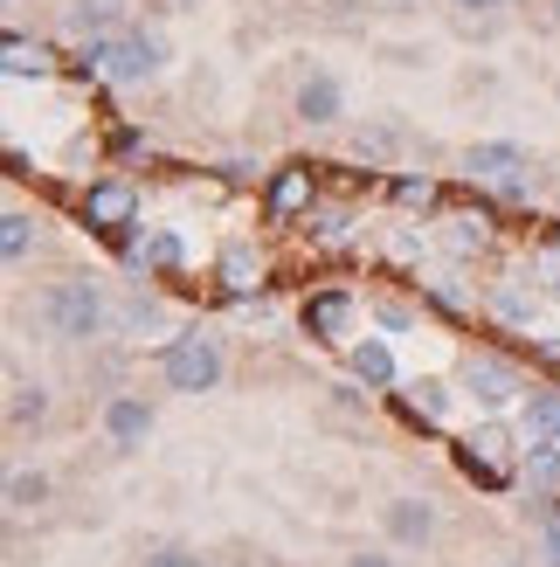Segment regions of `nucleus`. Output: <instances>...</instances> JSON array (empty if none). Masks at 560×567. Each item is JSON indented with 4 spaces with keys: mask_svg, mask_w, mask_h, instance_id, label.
Listing matches in <instances>:
<instances>
[{
    "mask_svg": "<svg viewBox=\"0 0 560 567\" xmlns=\"http://www.w3.org/2000/svg\"><path fill=\"white\" fill-rule=\"evenodd\" d=\"M83 63H91V76L104 83H125V91H138V83H153L166 70V42L153 35V28H118V35H97L83 42Z\"/></svg>",
    "mask_w": 560,
    "mask_h": 567,
    "instance_id": "f257e3e1",
    "label": "nucleus"
},
{
    "mask_svg": "<svg viewBox=\"0 0 560 567\" xmlns=\"http://www.w3.org/2000/svg\"><path fill=\"white\" fill-rule=\"evenodd\" d=\"M42 319H49L55 339H70V347H91V339L104 332V291H97L91 277H63V284H49Z\"/></svg>",
    "mask_w": 560,
    "mask_h": 567,
    "instance_id": "f03ea898",
    "label": "nucleus"
},
{
    "mask_svg": "<svg viewBox=\"0 0 560 567\" xmlns=\"http://www.w3.org/2000/svg\"><path fill=\"white\" fill-rule=\"evenodd\" d=\"M159 374H166L174 394H208L221 381V339L201 332V326L180 332V339H166V347H159Z\"/></svg>",
    "mask_w": 560,
    "mask_h": 567,
    "instance_id": "7ed1b4c3",
    "label": "nucleus"
},
{
    "mask_svg": "<svg viewBox=\"0 0 560 567\" xmlns=\"http://www.w3.org/2000/svg\"><path fill=\"white\" fill-rule=\"evenodd\" d=\"M464 174L485 181V187H498V194H526L533 159H526V146H512V138H478V146L464 153Z\"/></svg>",
    "mask_w": 560,
    "mask_h": 567,
    "instance_id": "20e7f679",
    "label": "nucleus"
},
{
    "mask_svg": "<svg viewBox=\"0 0 560 567\" xmlns=\"http://www.w3.org/2000/svg\"><path fill=\"white\" fill-rule=\"evenodd\" d=\"M464 471H478L485 485H506V477L519 471V450H512L506 422H478V430L464 436Z\"/></svg>",
    "mask_w": 560,
    "mask_h": 567,
    "instance_id": "39448f33",
    "label": "nucleus"
},
{
    "mask_svg": "<svg viewBox=\"0 0 560 567\" xmlns=\"http://www.w3.org/2000/svg\"><path fill=\"white\" fill-rule=\"evenodd\" d=\"M291 118L298 125H340L346 118V83L332 70H304L298 91H291Z\"/></svg>",
    "mask_w": 560,
    "mask_h": 567,
    "instance_id": "423d86ee",
    "label": "nucleus"
},
{
    "mask_svg": "<svg viewBox=\"0 0 560 567\" xmlns=\"http://www.w3.org/2000/svg\"><path fill=\"white\" fill-rule=\"evenodd\" d=\"M83 221L104 229V236H125L138 221V187L132 181H97L91 194H83Z\"/></svg>",
    "mask_w": 560,
    "mask_h": 567,
    "instance_id": "0eeeda50",
    "label": "nucleus"
},
{
    "mask_svg": "<svg viewBox=\"0 0 560 567\" xmlns=\"http://www.w3.org/2000/svg\"><path fill=\"white\" fill-rule=\"evenodd\" d=\"M464 388H470V402H478V409H506L512 394H519V374L498 353H470L464 360Z\"/></svg>",
    "mask_w": 560,
    "mask_h": 567,
    "instance_id": "6e6552de",
    "label": "nucleus"
},
{
    "mask_svg": "<svg viewBox=\"0 0 560 567\" xmlns=\"http://www.w3.org/2000/svg\"><path fill=\"white\" fill-rule=\"evenodd\" d=\"M104 436H111V450H138L153 436V409L138 394H104Z\"/></svg>",
    "mask_w": 560,
    "mask_h": 567,
    "instance_id": "1a4fd4ad",
    "label": "nucleus"
},
{
    "mask_svg": "<svg viewBox=\"0 0 560 567\" xmlns=\"http://www.w3.org/2000/svg\"><path fill=\"white\" fill-rule=\"evenodd\" d=\"M381 526H387V540H395V547H423L429 533H436V513H429L423 498H395L381 513Z\"/></svg>",
    "mask_w": 560,
    "mask_h": 567,
    "instance_id": "9d476101",
    "label": "nucleus"
},
{
    "mask_svg": "<svg viewBox=\"0 0 560 567\" xmlns=\"http://www.w3.org/2000/svg\"><path fill=\"white\" fill-rule=\"evenodd\" d=\"M215 277H221V291L249 298V291L263 284V257H257V243H229V249H221V264H215Z\"/></svg>",
    "mask_w": 560,
    "mask_h": 567,
    "instance_id": "9b49d317",
    "label": "nucleus"
},
{
    "mask_svg": "<svg viewBox=\"0 0 560 567\" xmlns=\"http://www.w3.org/2000/svg\"><path fill=\"white\" fill-rule=\"evenodd\" d=\"M312 208H319V181L304 166H284L270 181V215H312Z\"/></svg>",
    "mask_w": 560,
    "mask_h": 567,
    "instance_id": "f8f14e48",
    "label": "nucleus"
},
{
    "mask_svg": "<svg viewBox=\"0 0 560 567\" xmlns=\"http://www.w3.org/2000/svg\"><path fill=\"white\" fill-rule=\"evenodd\" d=\"M70 28L83 42H97V35H118L132 21H125V0H70Z\"/></svg>",
    "mask_w": 560,
    "mask_h": 567,
    "instance_id": "ddd939ff",
    "label": "nucleus"
},
{
    "mask_svg": "<svg viewBox=\"0 0 560 567\" xmlns=\"http://www.w3.org/2000/svg\"><path fill=\"white\" fill-rule=\"evenodd\" d=\"M346 367L367 388H395V353H387V339H353L346 347Z\"/></svg>",
    "mask_w": 560,
    "mask_h": 567,
    "instance_id": "4468645a",
    "label": "nucleus"
},
{
    "mask_svg": "<svg viewBox=\"0 0 560 567\" xmlns=\"http://www.w3.org/2000/svg\"><path fill=\"white\" fill-rule=\"evenodd\" d=\"M125 257H132L138 270H180V264H187V249H180V236H174V229H153V236H138Z\"/></svg>",
    "mask_w": 560,
    "mask_h": 567,
    "instance_id": "2eb2a0df",
    "label": "nucleus"
},
{
    "mask_svg": "<svg viewBox=\"0 0 560 567\" xmlns=\"http://www.w3.org/2000/svg\"><path fill=\"white\" fill-rule=\"evenodd\" d=\"M346 319H353V298L346 291H325V298L304 305V332H312V339H340Z\"/></svg>",
    "mask_w": 560,
    "mask_h": 567,
    "instance_id": "dca6fc26",
    "label": "nucleus"
},
{
    "mask_svg": "<svg viewBox=\"0 0 560 567\" xmlns=\"http://www.w3.org/2000/svg\"><path fill=\"white\" fill-rule=\"evenodd\" d=\"M526 485H533V492H553L560 485V443L553 436H533V443H526Z\"/></svg>",
    "mask_w": 560,
    "mask_h": 567,
    "instance_id": "f3484780",
    "label": "nucleus"
},
{
    "mask_svg": "<svg viewBox=\"0 0 560 567\" xmlns=\"http://www.w3.org/2000/svg\"><path fill=\"white\" fill-rule=\"evenodd\" d=\"M402 409H408V415H415V422L429 430V422H443V415H450V388H443V381H408Z\"/></svg>",
    "mask_w": 560,
    "mask_h": 567,
    "instance_id": "a211bd4d",
    "label": "nucleus"
},
{
    "mask_svg": "<svg viewBox=\"0 0 560 567\" xmlns=\"http://www.w3.org/2000/svg\"><path fill=\"white\" fill-rule=\"evenodd\" d=\"M443 229H450V236H443V243H450V257H470V249L491 243V215H485V208H478V215H450Z\"/></svg>",
    "mask_w": 560,
    "mask_h": 567,
    "instance_id": "6ab92c4d",
    "label": "nucleus"
},
{
    "mask_svg": "<svg viewBox=\"0 0 560 567\" xmlns=\"http://www.w3.org/2000/svg\"><path fill=\"white\" fill-rule=\"evenodd\" d=\"M8 394H14V402H8V422H14V430H28V422L49 415V388H42V381H14Z\"/></svg>",
    "mask_w": 560,
    "mask_h": 567,
    "instance_id": "aec40b11",
    "label": "nucleus"
},
{
    "mask_svg": "<svg viewBox=\"0 0 560 567\" xmlns=\"http://www.w3.org/2000/svg\"><path fill=\"white\" fill-rule=\"evenodd\" d=\"M118 326H125V332H159V326H166V305L146 298V291H132V298L118 305Z\"/></svg>",
    "mask_w": 560,
    "mask_h": 567,
    "instance_id": "412c9836",
    "label": "nucleus"
},
{
    "mask_svg": "<svg viewBox=\"0 0 560 567\" xmlns=\"http://www.w3.org/2000/svg\"><path fill=\"white\" fill-rule=\"evenodd\" d=\"M8 505H14V513H35V505H49V477H42V471H14V477H8Z\"/></svg>",
    "mask_w": 560,
    "mask_h": 567,
    "instance_id": "4be33fe9",
    "label": "nucleus"
},
{
    "mask_svg": "<svg viewBox=\"0 0 560 567\" xmlns=\"http://www.w3.org/2000/svg\"><path fill=\"white\" fill-rule=\"evenodd\" d=\"M526 422H533L540 436H560V394L533 388V394H526Z\"/></svg>",
    "mask_w": 560,
    "mask_h": 567,
    "instance_id": "5701e85b",
    "label": "nucleus"
},
{
    "mask_svg": "<svg viewBox=\"0 0 560 567\" xmlns=\"http://www.w3.org/2000/svg\"><path fill=\"white\" fill-rule=\"evenodd\" d=\"M491 311L506 326H533V305H526V291H512V284H498V291H491Z\"/></svg>",
    "mask_w": 560,
    "mask_h": 567,
    "instance_id": "b1692460",
    "label": "nucleus"
},
{
    "mask_svg": "<svg viewBox=\"0 0 560 567\" xmlns=\"http://www.w3.org/2000/svg\"><path fill=\"white\" fill-rule=\"evenodd\" d=\"M28 229H35V221H28L21 208H8V221H0V249H8V264L28 257Z\"/></svg>",
    "mask_w": 560,
    "mask_h": 567,
    "instance_id": "393cba45",
    "label": "nucleus"
},
{
    "mask_svg": "<svg viewBox=\"0 0 560 567\" xmlns=\"http://www.w3.org/2000/svg\"><path fill=\"white\" fill-rule=\"evenodd\" d=\"M374 55H381L387 70H423V63H429V49H423V42H381Z\"/></svg>",
    "mask_w": 560,
    "mask_h": 567,
    "instance_id": "a878e982",
    "label": "nucleus"
},
{
    "mask_svg": "<svg viewBox=\"0 0 560 567\" xmlns=\"http://www.w3.org/2000/svg\"><path fill=\"white\" fill-rule=\"evenodd\" d=\"M395 202H402V208H429L436 187H429V181H395Z\"/></svg>",
    "mask_w": 560,
    "mask_h": 567,
    "instance_id": "bb28decb",
    "label": "nucleus"
},
{
    "mask_svg": "<svg viewBox=\"0 0 560 567\" xmlns=\"http://www.w3.org/2000/svg\"><path fill=\"white\" fill-rule=\"evenodd\" d=\"M138 567H208L201 554H187V547H166V554H153V560H138Z\"/></svg>",
    "mask_w": 560,
    "mask_h": 567,
    "instance_id": "cd10ccee",
    "label": "nucleus"
},
{
    "mask_svg": "<svg viewBox=\"0 0 560 567\" xmlns=\"http://www.w3.org/2000/svg\"><path fill=\"white\" fill-rule=\"evenodd\" d=\"M374 319H381L387 332H408V326H415V311H408V305H381V311H374Z\"/></svg>",
    "mask_w": 560,
    "mask_h": 567,
    "instance_id": "c85d7f7f",
    "label": "nucleus"
},
{
    "mask_svg": "<svg viewBox=\"0 0 560 567\" xmlns=\"http://www.w3.org/2000/svg\"><path fill=\"white\" fill-rule=\"evenodd\" d=\"M540 526H547V567H560V513H540Z\"/></svg>",
    "mask_w": 560,
    "mask_h": 567,
    "instance_id": "c756f323",
    "label": "nucleus"
},
{
    "mask_svg": "<svg viewBox=\"0 0 560 567\" xmlns=\"http://www.w3.org/2000/svg\"><path fill=\"white\" fill-rule=\"evenodd\" d=\"M450 8H457V14H506L512 0H450Z\"/></svg>",
    "mask_w": 560,
    "mask_h": 567,
    "instance_id": "7c9ffc66",
    "label": "nucleus"
},
{
    "mask_svg": "<svg viewBox=\"0 0 560 567\" xmlns=\"http://www.w3.org/2000/svg\"><path fill=\"white\" fill-rule=\"evenodd\" d=\"M346 567H395V560H387V554H353Z\"/></svg>",
    "mask_w": 560,
    "mask_h": 567,
    "instance_id": "2f4dec72",
    "label": "nucleus"
},
{
    "mask_svg": "<svg viewBox=\"0 0 560 567\" xmlns=\"http://www.w3.org/2000/svg\"><path fill=\"white\" fill-rule=\"evenodd\" d=\"M491 567H519V560H491Z\"/></svg>",
    "mask_w": 560,
    "mask_h": 567,
    "instance_id": "473e14b6",
    "label": "nucleus"
},
{
    "mask_svg": "<svg viewBox=\"0 0 560 567\" xmlns=\"http://www.w3.org/2000/svg\"><path fill=\"white\" fill-rule=\"evenodd\" d=\"M553 97H560V76H553Z\"/></svg>",
    "mask_w": 560,
    "mask_h": 567,
    "instance_id": "72a5a7b5",
    "label": "nucleus"
}]
</instances>
